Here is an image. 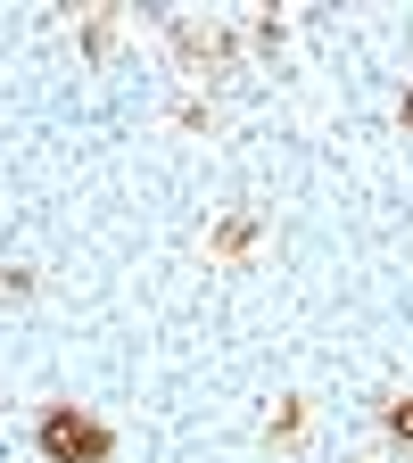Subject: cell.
<instances>
[{
  "instance_id": "cell-1",
  "label": "cell",
  "mask_w": 413,
  "mask_h": 463,
  "mask_svg": "<svg viewBox=\"0 0 413 463\" xmlns=\"http://www.w3.org/2000/svg\"><path fill=\"white\" fill-rule=\"evenodd\" d=\"M33 447H42L50 463H108V455H116V430L91 422L83 405H50V414L33 422Z\"/></svg>"
},
{
  "instance_id": "cell-5",
  "label": "cell",
  "mask_w": 413,
  "mask_h": 463,
  "mask_svg": "<svg viewBox=\"0 0 413 463\" xmlns=\"http://www.w3.org/2000/svg\"><path fill=\"white\" fill-rule=\"evenodd\" d=\"M380 430H389V447H413V389H397L380 405Z\"/></svg>"
},
{
  "instance_id": "cell-2",
  "label": "cell",
  "mask_w": 413,
  "mask_h": 463,
  "mask_svg": "<svg viewBox=\"0 0 413 463\" xmlns=\"http://www.w3.org/2000/svg\"><path fill=\"white\" fill-rule=\"evenodd\" d=\"M165 42H174V58H183V67L191 75H231V58H240V50H231V33H215V25H191V17H174L165 25Z\"/></svg>"
},
{
  "instance_id": "cell-6",
  "label": "cell",
  "mask_w": 413,
  "mask_h": 463,
  "mask_svg": "<svg viewBox=\"0 0 413 463\" xmlns=\"http://www.w3.org/2000/svg\"><path fill=\"white\" fill-rule=\"evenodd\" d=\"M397 125H405V133H413V91H405V99H397Z\"/></svg>"
},
{
  "instance_id": "cell-4",
  "label": "cell",
  "mask_w": 413,
  "mask_h": 463,
  "mask_svg": "<svg viewBox=\"0 0 413 463\" xmlns=\"http://www.w3.org/2000/svg\"><path fill=\"white\" fill-rule=\"evenodd\" d=\"M265 439H273V447H298V439H306V397H281V405H273V430H265Z\"/></svg>"
},
{
  "instance_id": "cell-3",
  "label": "cell",
  "mask_w": 413,
  "mask_h": 463,
  "mask_svg": "<svg viewBox=\"0 0 413 463\" xmlns=\"http://www.w3.org/2000/svg\"><path fill=\"white\" fill-rule=\"evenodd\" d=\"M249 249H257V215H249V207H231V215L207 232V257H249Z\"/></svg>"
}]
</instances>
